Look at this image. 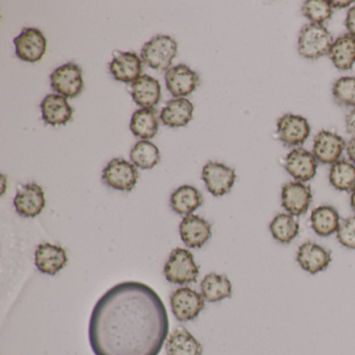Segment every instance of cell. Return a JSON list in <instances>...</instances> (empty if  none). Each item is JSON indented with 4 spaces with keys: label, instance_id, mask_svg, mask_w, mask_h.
<instances>
[{
    "label": "cell",
    "instance_id": "52a82bcc",
    "mask_svg": "<svg viewBox=\"0 0 355 355\" xmlns=\"http://www.w3.org/2000/svg\"><path fill=\"white\" fill-rule=\"evenodd\" d=\"M203 182L207 191L213 196L221 197L232 191L236 180L234 169L228 167L225 164L218 162H209L202 169Z\"/></svg>",
    "mask_w": 355,
    "mask_h": 355
},
{
    "label": "cell",
    "instance_id": "9a60e30c",
    "mask_svg": "<svg viewBox=\"0 0 355 355\" xmlns=\"http://www.w3.org/2000/svg\"><path fill=\"white\" fill-rule=\"evenodd\" d=\"M165 80L166 87L172 96L180 98L192 94L200 83L198 74L184 64L170 68L166 72Z\"/></svg>",
    "mask_w": 355,
    "mask_h": 355
},
{
    "label": "cell",
    "instance_id": "1f68e13d",
    "mask_svg": "<svg viewBox=\"0 0 355 355\" xmlns=\"http://www.w3.org/2000/svg\"><path fill=\"white\" fill-rule=\"evenodd\" d=\"M302 14L311 24H321L331 18L332 8L326 0H307L303 3Z\"/></svg>",
    "mask_w": 355,
    "mask_h": 355
},
{
    "label": "cell",
    "instance_id": "836d02e7",
    "mask_svg": "<svg viewBox=\"0 0 355 355\" xmlns=\"http://www.w3.org/2000/svg\"><path fill=\"white\" fill-rule=\"evenodd\" d=\"M336 239L343 247L354 250L355 249V216L340 221V227L336 232Z\"/></svg>",
    "mask_w": 355,
    "mask_h": 355
},
{
    "label": "cell",
    "instance_id": "9c48e42d",
    "mask_svg": "<svg viewBox=\"0 0 355 355\" xmlns=\"http://www.w3.org/2000/svg\"><path fill=\"white\" fill-rule=\"evenodd\" d=\"M313 201L311 187L305 182H290L282 189V205L284 211L294 217L304 215Z\"/></svg>",
    "mask_w": 355,
    "mask_h": 355
},
{
    "label": "cell",
    "instance_id": "cb8c5ba5",
    "mask_svg": "<svg viewBox=\"0 0 355 355\" xmlns=\"http://www.w3.org/2000/svg\"><path fill=\"white\" fill-rule=\"evenodd\" d=\"M166 352L167 355H202L203 348L186 328L178 327L168 338Z\"/></svg>",
    "mask_w": 355,
    "mask_h": 355
},
{
    "label": "cell",
    "instance_id": "d6986e66",
    "mask_svg": "<svg viewBox=\"0 0 355 355\" xmlns=\"http://www.w3.org/2000/svg\"><path fill=\"white\" fill-rule=\"evenodd\" d=\"M110 71L116 80L126 84L135 83L141 78L143 71L142 61L135 53L118 51L110 64Z\"/></svg>",
    "mask_w": 355,
    "mask_h": 355
},
{
    "label": "cell",
    "instance_id": "d4e9b609",
    "mask_svg": "<svg viewBox=\"0 0 355 355\" xmlns=\"http://www.w3.org/2000/svg\"><path fill=\"white\" fill-rule=\"evenodd\" d=\"M203 205L201 193L194 187L184 184L176 189L170 197V207L178 215H192L193 211Z\"/></svg>",
    "mask_w": 355,
    "mask_h": 355
},
{
    "label": "cell",
    "instance_id": "74e56055",
    "mask_svg": "<svg viewBox=\"0 0 355 355\" xmlns=\"http://www.w3.org/2000/svg\"><path fill=\"white\" fill-rule=\"evenodd\" d=\"M354 1H340V0H334V1H330V5H331L332 9H345V8H348L349 6L353 5Z\"/></svg>",
    "mask_w": 355,
    "mask_h": 355
},
{
    "label": "cell",
    "instance_id": "4316f807",
    "mask_svg": "<svg viewBox=\"0 0 355 355\" xmlns=\"http://www.w3.org/2000/svg\"><path fill=\"white\" fill-rule=\"evenodd\" d=\"M328 55L338 70H350L355 64V37L347 34L336 39Z\"/></svg>",
    "mask_w": 355,
    "mask_h": 355
},
{
    "label": "cell",
    "instance_id": "ac0fdd59",
    "mask_svg": "<svg viewBox=\"0 0 355 355\" xmlns=\"http://www.w3.org/2000/svg\"><path fill=\"white\" fill-rule=\"evenodd\" d=\"M68 263L67 252L59 245L43 243L35 251V265L41 273L55 276Z\"/></svg>",
    "mask_w": 355,
    "mask_h": 355
},
{
    "label": "cell",
    "instance_id": "603a6c76",
    "mask_svg": "<svg viewBox=\"0 0 355 355\" xmlns=\"http://www.w3.org/2000/svg\"><path fill=\"white\" fill-rule=\"evenodd\" d=\"M340 215L338 211L331 205H321L315 207L311 214V227L318 236H332L336 234L340 224Z\"/></svg>",
    "mask_w": 355,
    "mask_h": 355
},
{
    "label": "cell",
    "instance_id": "ffe728a7",
    "mask_svg": "<svg viewBox=\"0 0 355 355\" xmlns=\"http://www.w3.org/2000/svg\"><path fill=\"white\" fill-rule=\"evenodd\" d=\"M40 107L43 120L49 125H65L71 120L73 114L66 97L60 94L47 95Z\"/></svg>",
    "mask_w": 355,
    "mask_h": 355
},
{
    "label": "cell",
    "instance_id": "4dcf8cb0",
    "mask_svg": "<svg viewBox=\"0 0 355 355\" xmlns=\"http://www.w3.org/2000/svg\"><path fill=\"white\" fill-rule=\"evenodd\" d=\"M130 161L136 167L141 169H153L161 161V153L153 143L143 140L132 147L130 151Z\"/></svg>",
    "mask_w": 355,
    "mask_h": 355
},
{
    "label": "cell",
    "instance_id": "4fadbf2b",
    "mask_svg": "<svg viewBox=\"0 0 355 355\" xmlns=\"http://www.w3.org/2000/svg\"><path fill=\"white\" fill-rule=\"evenodd\" d=\"M346 147V142L342 137L329 130H321L313 139V153L320 163L332 165L340 161Z\"/></svg>",
    "mask_w": 355,
    "mask_h": 355
},
{
    "label": "cell",
    "instance_id": "7a4b0ae2",
    "mask_svg": "<svg viewBox=\"0 0 355 355\" xmlns=\"http://www.w3.org/2000/svg\"><path fill=\"white\" fill-rule=\"evenodd\" d=\"M334 37L321 24H305L298 37V53L307 60H318L329 55Z\"/></svg>",
    "mask_w": 355,
    "mask_h": 355
},
{
    "label": "cell",
    "instance_id": "7402d4cb",
    "mask_svg": "<svg viewBox=\"0 0 355 355\" xmlns=\"http://www.w3.org/2000/svg\"><path fill=\"white\" fill-rule=\"evenodd\" d=\"M194 105L187 98L170 101L161 112V120L169 128H182L192 120Z\"/></svg>",
    "mask_w": 355,
    "mask_h": 355
},
{
    "label": "cell",
    "instance_id": "6da1fadb",
    "mask_svg": "<svg viewBox=\"0 0 355 355\" xmlns=\"http://www.w3.org/2000/svg\"><path fill=\"white\" fill-rule=\"evenodd\" d=\"M169 334L161 297L147 284L124 282L97 301L89 323L95 355H159Z\"/></svg>",
    "mask_w": 355,
    "mask_h": 355
},
{
    "label": "cell",
    "instance_id": "8992f818",
    "mask_svg": "<svg viewBox=\"0 0 355 355\" xmlns=\"http://www.w3.org/2000/svg\"><path fill=\"white\" fill-rule=\"evenodd\" d=\"M205 299L191 288H180L172 293L170 306L174 317L180 322L193 321L203 311Z\"/></svg>",
    "mask_w": 355,
    "mask_h": 355
},
{
    "label": "cell",
    "instance_id": "5b68a950",
    "mask_svg": "<svg viewBox=\"0 0 355 355\" xmlns=\"http://www.w3.org/2000/svg\"><path fill=\"white\" fill-rule=\"evenodd\" d=\"M139 180L136 166L124 159H114L105 166L103 180L107 187L122 192L134 190Z\"/></svg>",
    "mask_w": 355,
    "mask_h": 355
},
{
    "label": "cell",
    "instance_id": "f35d334b",
    "mask_svg": "<svg viewBox=\"0 0 355 355\" xmlns=\"http://www.w3.org/2000/svg\"><path fill=\"white\" fill-rule=\"evenodd\" d=\"M350 194V205L353 211H355V190H353Z\"/></svg>",
    "mask_w": 355,
    "mask_h": 355
},
{
    "label": "cell",
    "instance_id": "83f0119b",
    "mask_svg": "<svg viewBox=\"0 0 355 355\" xmlns=\"http://www.w3.org/2000/svg\"><path fill=\"white\" fill-rule=\"evenodd\" d=\"M272 236L280 244H290L298 236L300 232L296 217L288 213L278 214L269 226Z\"/></svg>",
    "mask_w": 355,
    "mask_h": 355
},
{
    "label": "cell",
    "instance_id": "3957f363",
    "mask_svg": "<svg viewBox=\"0 0 355 355\" xmlns=\"http://www.w3.org/2000/svg\"><path fill=\"white\" fill-rule=\"evenodd\" d=\"M164 275L168 282L180 286L196 282L199 267L195 263L194 255L187 249H173L164 266Z\"/></svg>",
    "mask_w": 355,
    "mask_h": 355
},
{
    "label": "cell",
    "instance_id": "8fae6325",
    "mask_svg": "<svg viewBox=\"0 0 355 355\" xmlns=\"http://www.w3.org/2000/svg\"><path fill=\"white\" fill-rule=\"evenodd\" d=\"M284 169L296 182H307L317 174L318 161L313 153L297 147L286 155Z\"/></svg>",
    "mask_w": 355,
    "mask_h": 355
},
{
    "label": "cell",
    "instance_id": "e575fe53",
    "mask_svg": "<svg viewBox=\"0 0 355 355\" xmlns=\"http://www.w3.org/2000/svg\"><path fill=\"white\" fill-rule=\"evenodd\" d=\"M345 26H346L349 35L355 37V6L349 9L346 20H345Z\"/></svg>",
    "mask_w": 355,
    "mask_h": 355
},
{
    "label": "cell",
    "instance_id": "5bb4252c",
    "mask_svg": "<svg viewBox=\"0 0 355 355\" xmlns=\"http://www.w3.org/2000/svg\"><path fill=\"white\" fill-rule=\"evenodd\" d=\"M296 259L301 269L309 274H318L329 267L331 252L325 247L309 241L299 246Z\"/></svg>",
    "mask_w": 355,
    "mask_h": 355
},
{
    "label": "cell",
    "instance_id": "e0dca14e",
    "mask_svg": "<svg viewBox=\"0 0 355 355\" xmlns=\"http://www.w3.org/2000/svg\"><path fill=\"white\" fill-rule=\"evenodd\" d=\"M180 234L187 247L201 248L211 238V224L200 216H186L180 222Z\"/></svg>",
    "mask_w": 355,
    "mask_h": 355
},
{
    "label": "cell",
    "instance_id": "2e32d148",
    "mask_svg": "<svg viewBox=\"0 0 355 355\" xmlns=\"http://www.w3.org/2000/svg\"><path fill=\"white\" fill-rule=\"evenodd\" d=\"M45 203L44 191L34 182L22 186L14 198L16 211L24 218H35L40 215Z\"/></svg>",
    "mask_w": 355,
    "mask_h": 355
},
{
    "label": "cell",
    "instance_id": "8d00e7d4",
    "mask_svg": "<svg viewBox=\"0 0 355 355\" xmlns=\"http://www.w3.org/2000/svg\"><path fill=\"white\" fill-rule=\"evenodd\" d=\"M346 151L349 159L355 165V138H353L352 140L347 144Z\"/></svg>",
    "mask_w": 355,
    "mask_h": 355
},
{
    "label": "cell",
    "instance_id": "d6a6232c",
    "mask_svg": "<svg viewBox=\"0 0 355 355\" xmlns=\"http://www.w3.org/2000/svg\"><path fill=\"white\" fill-rule=\"evenodd\" d=\"M332 95L338 105L355 107V78L344 76L338 78L332 87Z\"/></svg>",
    "mask_w": 355,
    "mask_h": 355
},
{
    "label": "cell",
    "instance_id": "484cf974",
    "mask_svg": "<svg viewBox=\"0 0 355 355\" xmlns=\"http://www.w3.org/2000/svg\"><path fill=\"white\" fill-rule=\"evenodd\" d=\"M200 288L203 298L211 303L220 302L232 295V282L222 274H207L201 282Z\"/></svg>",
    "mask_w": 355,
    "mask_h": 355
},
{
    "label": "cell",
    "instance_id": "f1b7e54d",
    "mask_svg": "<svg viewBox=\"0 0 355 355\" xmlns=\"http://www.w3.org/2000/svg\"><path fill=\"white\" fill-rule=\"evenodd\" d=\"M130 130L140 139H153L159 132V120L153 109H141L135 112L130 121Z\"/></svg>",
    "mask_w": 355,
    "mask_h": 355
},
{
    "label": "cell",
    "instance_id": "ba28073f",
    "mask_svg": "<svg viewBox=\"0 0 355 355\" xmlns=\"http://www.w3.org/2000/svg\"><path fill=\"white\" fill-rule=\"evenodd\" d=\"M51 88L68 98L78 96L84 89L82 69L74 63L60 66L51 73Z\"/></svg>",
    "mask_w": 355,
    "mask_h": 355
},
{
    "label": "cell",
    "instance_id": "d590c367",
    "mask_svg": "<svg viewBox=\"0 0 355 355\" xmlns=\"http://www.w3.org/2000/svg\"><path fill=\"white\" fill-rule=\"evenodd\" d=\"M347 132L355 138V107L346 116Z\"/></svg>",
    "mask_w": 355,
    "mask_h": 355
},
{
    "label": "cell",
    "instance_id": "277c9868",
    "mask_svg": "<svg viewBox=\"0 0 355 355\" xmlns=\"http://www.w3.org/2000/svg\"><path fill=\"white\" fill-rule=\"evenodd\" d=\"M178 55V43L170 36L153 37L141 51L143 62L153 69L164 71L171 66Z\"/></svg>",
    "mask_w": 355,
    "mask_h": 355
},
{
    "label": "cell",
    "instance_id": "44dd1931",
    "mask_svg": "<svg viewBox=\"0 0 355 355\" xmlns=\"http://www.w3.org/2000/svg\"><path fill=\"white\" fill-rule=\"evenodd\" d=\"M132 96L143 109H153L161 101V85L151 76H142L132 84Z\"/></svg>",
    "mask_w": 355,
    "mask_h": 355
},
{
    "label": "cell",
    "instance_id": "30bf717a",
    "mask_svg": "<svg viewBox=\"0 0 355 355\" xmlns=\"http://www.w3.org/2000/svg\"><path fill=\"white\" fill-rule=\"evenodd\" d=\"M16 55L28 63H36L42 59L46 51V38L38 28H28L14 39Z\"/></svg>",
    "mask_w": 355,
    "mask_h": 355
},
{
    "label": "cell",
    "instance_id": "7c38bea8",
    "mask_svg": "<svg viewBox=\"0 0 355 355\" xmlns=\"http://www.w3.org/2000/svg\"><path fill=\"white\" fill-rule=\"evenodd\" d=\"M277 135L284 144L300 146L311 135V126L302 116L286 114L277 121Z\"/></svg>",
    "mask_w": 355,
    "mask_h": 355
},
{
    "label": "cell",
    "instance_id": "f546056e",
    "mask_svg": "<svg viewBox=\"0 0 355 355\" xmlns=\"http://www.w3.org/2000/svg\"><path fill=\"white\" fill-rule=\"evenodd\" d=\"M329 182L336 190L351 193L355 190V165L352 162L340 159L332 164Z\"/></svg>",
    "mask_w": 355,
    "mask_h": 355
}]
</instances>
